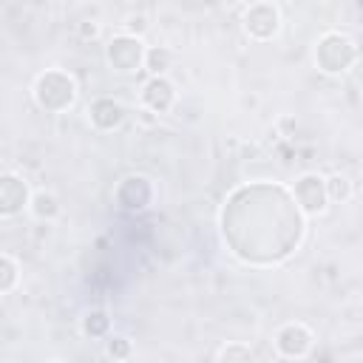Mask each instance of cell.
<instances>
[{
  "label": "cell",
  "mask_w": 363,
  "mask_h": 363,
  "mask_svg": "<svg viewBox=\"0 0 363 363\" xmlns=\"http://www.w3.org/2000/svg\"><path fill=\"white\" fill-rule=\"evenodd\" d=\"M34 99H37L40 108H45L51 113H62L77 99V82H74V77L68 71L48 68L34 82Z\"/></svg>",
  "instance_id": "cell-1"
},
{
  "label": "cell",
  "mask_w": 363,
  "mask_h": 363,
  "mask_svg": "<svg viewBox=\"0 0 363 363\" xmlns=\"http://www.w3.org/2000/svg\"><path fill=\"white\" fill-rule=\"evenodd\" d=\"M357 60L354 43L340 31H326L315 45V62L323 74H343Z\"/></svg>",
  "instance_id": "cell-2"
},
{
  "label": "cell",
  "mask_w": 363,
  "mask_h": 363,
  "mask_svg": "<svg viewBox=\"0 0 363 363\" xmlns=\"http://www.w3.org/2000/svg\"><path fill=\"white\" fill-rule=\"evenodd\" d=\"M105 60L119 74L139 71L142 68V60H145V43L139 37H130V34H116L105 45Z\"/></svg>",
  "instance_id": "cell-3"
},
{
  "label": "cell",
  "mask_w": 363,
  "mask_h": 363,
  "mask_svg": "<svg viewBox=\"0 0 363 363\" xmlns=\"http://www.w3.org/2000/svg\"><path fill=\"white\" fill-rule=\"evenodd\" d=\"M241 23H244V31L252 40L267 43L281 31V9L275 3H250L244 9Z\"/></svg>",
  "instance_id": "cell-4"
},
{
  "label": "cell",
  "mask_w": 363,
  "mask_h": 363,
  "mask_svg": "<svg viewBox=\"0 0 363 363\" xmlns=\"http://www.w3.org/2000/svg\"><path fill=\"white\" fill-rule=\"evenodd\" d=\"M312 343H315V335H312V329H309L306 323H301V320L284 323V326L275 332V337H272L275 352H278L281 357H286V360H301V357H306L309 349H312Z\"/></svg>",
  "instance_id": "cell-5"
},
{
  "label": "cell",
  "mask_w": 363,
  "mask_h": 363,
  "mask_svg": "<svg viewBox=\"0 0 363 363\" xmlns=\"http://www.w3.org/2000/svg\"><path fill=\"white\" fill-rule=\"evenodd\" d=\"M289 196H292V201L298 204V210L303 216H320L326 210V204H329L323 176H318V173H303L295 182V187H292Z\"/></svg>",
  "instance_id": "cell-6"
},
{
  "label": "cell",
  "mask_w": 363,
  "mask_h": 363,
  "mask_svg": "<svg viewBox=\"0 0 363 363\" xmlns=\"http://www.w3.org/2000/svg\"><path fill=\"white\" fill-rule=\"evenodd\" d=\"M28 184L17 173H0V218H11L28 207Z\"/></svg>",
  "instance_id": "cell-7"
},
{
  "label": "cell",
  "mask_w": 363,
  "mask_h": 363,
  "mask_svg": "<svg viewBox=\"0 0 363 363\" xmlns=\"http://www.w3.org/2000/svg\"><path fill=\"white\" fill-rule=\"evenodd\" d=\"M116 201L125 210H145L153 201V184L147 176H125L122 184L116 187Z\"/></svg>",
  "instance_id": "cell-8"
},
{
  "label": "cell",
  "mask_w": 363,
  "mask_h": 363,
  "mask_svg": "<svg viewBox=\"0 0 363 363\" xmlns=\"http://www.w3.org/2000/svg\"><path fill=\"white\" fill-rule=\"evenodd\" d=\"M176 102V88L167 77H150L142 85V105L150 113H167Z\"/></svg>",
  "instance_id": "cell-9"
},
{
  "label": "cell",
  "mask_w": 363,
  "mask_h": 363,
  "mask_svg": "<svg viewBox=\"0 0 363 363\" xmlns=\"http://www.w3.org/2000/svg\"><path fill=\"white\" fill-rule=\"evenodd\" d=\"M88 116H91V125H94L96 130H105V133H108V130L119 128L128 113H125V105H122L119 99H113V96H99V99L91 102Z\"/></svg>",
  "instance_id": "cell-10"
},
{
  "label": "cell",
  "mask_w": 363,
  "mask_h": 363,
  "mask_svg": "<svg viewBox=\"0 0 363 363\" xmlns=\"http://www.w3.org/2000/svg\"><path fill=\"white\" fill-rule=\"evenodd\" d=\"M28 210H31V216L40 218V221H54V218L60 216V199H57L51 190H37V193H31V199H28Z\"/></svg>",
  "instance_id": "cell-11"
},
{
  "label": "cell",
  "mask_w": 363,
  "mask_h": 363,
  "mask_svg": "<svg viewBox=\"0 0 363 363\" xmlns=\"http://www.w3.org/2000/svg\"><path fill=\"white\" fill-rule=\"evenodd\" d=\"M173 51L167 45H150L145 48V60H142V68H147L150 77H164L167 68L173 65Z\"/></svg>",
  "instance_id": "cell-12"
},
{
  "label": "cell",
  "mask_w": 363,
  "mask_h": 363,
  "mask_svg": "<svg viewBox=\"0 0 363 363\" xmlns=\"http://www.w3.org/2000/svg\"><path fill=\"white\" fill-rule=\"evenodd\" d=\"M82 335L85 337H108V332H111V318H108V312L105 309H88L85 315H82Z\"/></svg>",
  "instance_id": "cell-13"
},
{
  "label": "cell",
  "mask_w": 363,
  "mask_h": 363,
  "mask_svg": "<svg viewBox=\"0 0 363 363\" xmlns=\"http://www.w3.org/2000/svg\"><path fill=\"white\" fill-rule=\"evenodd\" d=\"M323 184H326V199H329V201L343 204V201L352 199V182H349L343 173H332L329 179H323Z\"/></svg>",
  "instance_id": "cell-14"
},
{
  "label": "cell",
  "mask_w": 363,
  "mask_h": 363,
  "mask_svg": "<svg viewBox=\"0 0 363 363\" xmlns=\"http://www.w3.org/2000/svg\"><path fill=\"white\" fill-rule=\"evenodd\" d=\"M17 281H20V267H17V261H14L11 255L0 252V295L11 292V289L17 286Z\"/></svg>",
  "instance_id": "cell-15"
},
{
  "label": "cell",
  "mask_w": 363,
  "mask_h": 363,
  "mask_svg": "<svg viewBox=\"0 0 363 363\" xmlns=\"http://www.w3.org/2000/svg\"><path fill=\"white\" fill-rule=\"evenodd\" d=\"M252 360H255L252 349L247 343H238V340L221 346V352H218V363H252Z\"/></svg>",
  "instance_id": "cell-16"
},
{
  "label": "cell",
  "mask_w": 363,
  "mask_h": 363,
  "mask_svg": "<svg viewBox=\"0 0 363 363\" xmlns=\"http://www.w3.org/2000/svg\"><path fill=\"white\" fill-rule=\"evenodd\" d=\"M105 352H108V357H113V360H128L130 352H133V346H130V340H128L125 335H108Z\"/></svg>",
  "instance_id": "cell-17"
},
{
  "label": "cell",
  "mask_w": 363,
  "mask_h": 363,
  "mask_svg": "<svg viewBox=\"0 0 363 363\" xmlns=\"http://www.w3.org/2000/svg\"><path fill=\"white\" fill-rule=\"evenodd\" d=\"M147 26H150V23H147V14H142V11H139V14H128L122 34H130V37H139V40H142V34L147 31Z\"/></svg>",
  "instance_id": "cell-18"
},
{
  "label": "cell",
  "mask_w": 363,
  "mask_h": 363,
  "mask_svg": "<svg viewBox=\"0 0 363 363\" xmlns=\"http://www.w3.org/2000/svg\"><path fill=\"white\" fill-rule=\"evenodd\" d=\"M77 31H79L82 40H96V37H99V23H96V20H82V23L77 26Z\"/></svg>",
  "instance_id": "cell-19"
},
{
  "label": "cell",
  "mask_w": 363,
  "mask_h": 363,
  "mask_svg": "<svg viewBox=\"0 0 363 363\" xmlns=\"http://www.w3.org/2000/svg\"><path fill=\"white\" fill-rule=\"evenodd\" d=\"M48 363H65V360H48Z\"/></svg>",
  "instance_id": "cell-20"
}]
</instances>
